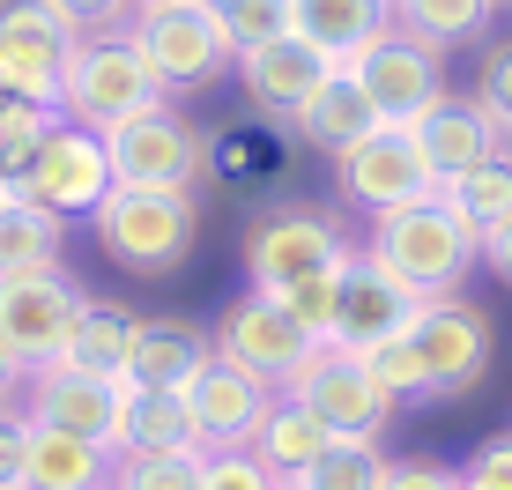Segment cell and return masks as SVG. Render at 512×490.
<instances>
[{"instance_id": "8d00e7d4", "label": "cell", "mask_w": 512, "mask_h": 490, "mask_svg": "<svg viewBox=\"0 0 512 490\" xmlns=\"http://www.w3.org/2000/svg\"><path fill=\"white\" fill-rule=\"evenodd\" d=\"M208 490H305V483H282L253 453H208Z\"/></svg>"}, {"instance_id": "ac0fdd59", "label": "cell", "mask_w": 512, "mask_h": 490, "mask_svg": "<svg viewBox=\"0 0 512 490\" xmlns=\"http://www.w3.org/2000/svg\"><path fill=\"white\" fill-rule=\"evenodd\" d=\"M416 312H423L416 290H401L386 268H372L364 253H349L342 260V312H334V342L327 349H357V357H364V349L409 335Z\"/></svg>"}, {"instance_id": "484cf974", "label": "cell", "mask_w": 512, "mask_h": 490, "mask_svg": "<svg viewBox=\"0 0 512 490\" xmlns=\"http://www.w3.org/2000/svg\"><path fill=\"white\" fill-rule=\"evenodd\" d=\"M134 335H141V320H134L127 305H97V297H90V312H82V327H75V342H67L60 364H75V372H97V379H127Z\"/></svg>"}, {"instance_id": "cb8c5ba5", "label": "cell", "mask_w": 512, "mask_h": 490, "mask_svg": "<svg viewBox=\"0 0 512 490\" xmlns=\"http://www.w3.org/2000/svg\"><path fill=\"white\" fill-rule=\"evenodd\" d=\"M60 238H67V216L38 208L30 194H8L0 201V283H8V275L60 268Z\"/></svg>"}, {"instance_id": "8992f818", "label": "cell", "mask_w": 512, "mask_h": 490, "mask_svg": "<svg viewBox=\"0 0 512 490\" xmlns=\"http://www.w3.org/2000/svg\"><path fill=\"white\" fill-rule=\"evenodd\" d=\"M112 186H119L112 142L90 134V127H75V119H52L38 142H30V164H23V186H15V194H30L38 208L75 223V216H97Z\"/></svg>"}, {"instance_id": "f6af8a7d", "label": "cell", "mask_w": 512, "mask_h": 490, "mask_svg": "<svg viewBox=\"0 0 512 490\" xmlns=\"http://www.w3.org/2000/svg\"><path fill=\"white\" fill-rule=\"evenodd\" d=\"M461 490H490V483H468V476H461Z\"/></svg>"}, {"instance_id": "ba28073f", "label": "cell", "mask_w": 512, "mask_h": 490, "mask_svg": "<svg viewBox=\"0 0 512 490\" xmlns=\"http://www.w3.org/2000/svg\"><path fill=\"white\" fill-rule=\"evenodd\" d=\"M82 312H90V290H82L67 268L8 275V283H0V342H8L15 357L30 364V372H45V364L67 357V342H75Z\"/></svg>"}, {"instance_id": "9a60e30c", "label": "cell", "mask_w": 512, "mask_h": 490, "mask_svg": "<svg viewBox=\"0 0 512 490\" xmlns=\"http://www.w3.org/2000/svg\"><path fill=\"white\" fill-rule=\"evenodd\" d=\"M334 179H342V194L357 201L364 216H386V208H409V201L438 194V179L423 171L409 127H372L364 142H349L334 156Z\"/></svg>"}, {"instance_id": "b9f144b4", "label": "cell", "mask_w": 512, "mask_h": 490, "mask_svg": "<svg viewBox=\"0 0 512 490\" xmlns=\"http://www.w3.org/2000/svg\"><path fill=\"white\" fill-rule=\"evenodd\" d=\"M30 379H38V372H30V364L0 342V409H23V401H30Z\"/></svg>"}, {"instance_id": "f35d334b", "label": "cell", "mask_w": 512, "mask_h": 490, "mask_svg": "<svg viewBox=\"0 0 512 490\" xmlns=\"http://www.w3.org/2000/svg\"><path fill=\"white\" fill-rule=\"evenodd\" d=\"M30 461V409H0V483H23Z\"/></svg>"}, {"instance_id": "6da1fadb", "label": "cell", "mask_w": 512, "mask_h": 490, "mask_svg": "<svg viewBox=\"0 0 512 490\" xmlns=\"http://www.w3.org/2000/svg\"><path fill=\"white\" fill-rule=\"evenodd\" d=\"M364 260L386 268L401 290H416L423 305H431V297H461V283L483 268V238L446 208V194H431V201H409V208L372 216Z\"/></svg>"}, {"instance_id": "7bdbcfd3", "label": "cell", "mask_w": 512, "mask_h": 490, "mask_svg": "<svg viewBox=\"0 0 512 490\" xmlns=\"http://www.w3.org/2000/svg\"><path fill=\"white\" fill-rule=\"evenodd\" d=\"M483 268H490V275H498V283L512 290V223H498V231L483 238Z\"/></svg>"}, {"instance_id": "bcb514c9", "label": "cell", "mask_w": 512, "mask_h": 490, "mask_svg": "<svg viewBox=\"0 0 512 490\" xmlns=\"http://www.w3.org/2000/svg\"><path fill=\"white\" fill-rule=\"evenodd\" d=\"M0 490H23V483H0Z\"/></svg>"}, {"instance_id": "277c9868", "label": "cell", "mask_w": 512, "mask_h": 490, "mask_svg": "<svg viewBox=\"0 0 512 490\" xmlns=\"http://www.w3.org/2000/svg\"><path fill=\"white\" fill-rule=\"evenodd\" d=\"M127 38L134 52L149 60V75L164 82V97H201L216 90L223 75L238 67V52L223 45V23L208 0H179V8H134L127 15Z\"/></svg>"}, {"instance_id": "603a6c76", "label": "cell", "mask_w": 512, "mask_h": 490, "mask_svg": "<svg viewBox=\"0 0 512 490\" xmlns=\"http://www.w3.org/2000/svg\"><path fill=\"white\" fill-rule=\"evenodd\" d=\"M327 446H342V439H334V431H327L297 394H275L268 424H260V439L245 446V453H253L260 468H275L282 483H305L312 468H320V453H327Z\"/></svg>"}, {"instance_id": "d590c367", "label": "cell", "mask_w": 512, "mask_h": 490, "mask_svg": "<svg viewBox=\"0 0 512 490\" xmlns=\"http://www.w3.org/2000/svg\"><path fill=\"white\" fill-rule=\"evenodd\" d=\"M52 119H60V104H38V97H23V90H8V82H0V156H8V149H30Z\"/></svg>"}, {"instance_id": "5bb4252c", "label": "cell", "mask_w": 512, "mask_h": 490, "mask_svg": "<svg viewBox=\"0 0 512 490\" xmlns=\"http://www.w3.org/2000/svg\"><path fill=\"white\" fill-rule=\"evenodd\" d=\"M409 342L423 349L431 401H453V394L483 387L490 349H498V335H490V312H483V305H468V297H431V305L416 312Z\"/></svg>"}, {"instance_id": "1f68e13d", "label": "cell", "mask_w": 512, "mask_h": 490, "mask_svg": "<svg viewBox=\"0 0 512 490\" xmlns=\"http://www.w3.org/2000/svg\"><path fill=\"white\" fill-rule=\"evenodd\" d=\"M275 305H282L312 342L327 349V342H334V312H342V268H334V275H305V283L275 290Z\"/></svg>"}, {"instance_id": "d6a6232c", "label": "cell", "mask_w": 512, "mask_h": 490, "mask_svg": "<svg viewBox=\"0 0 512 490\" xmlns=\"http://www.w3.org/2000/svg\"><path fill=\"white\" fill-rule=\"evenodd\" d=\"M386 483V453L379 446H327L320 453V468L305 476V490H379Z\"/></svg>"}, {"instance_id": "5b68a950", "label": "cell", "mask_w": 512, "mask_h": 490, "mask_svg": "<svg viewBox=\"0 0 512 490\" xmlns=\"http://www.w3.org/2000/svg\"><path fill=\"white\" fill-rule=\"evenodd\" d=\"M349 260V238L327 208H305V201H282L245 231V290H290L305 275H334Z\"/></svg>"}, {"instance_id": "9c48e42d", "label": "cell", "mask_w": 512, "mask_h": 490, "mask_svg": "<svg viewBox=\"0 0 512 490\" xmlns=\"http://www.w3.org/2000/svg\"><path fill=\"white\" fill-rule=\"evenodd\" d=\"M349 75H357V90L372 97L379 127H416L438 97H453V90H446V52L423 45V38H409L401 23L386 30L372 52H357V60H349Z\"/></svg>"}, {"instance_id": "7a4b0ae2", "label": "cell", "mask_w": 512, "mask_h": 490, "mask_svg": "<svg viewBox=\"0 0 512 490\" xmlns=\"http://www.w3.org/2000/svg\"><path fill=\"white\" fill-rule=\"evenodd\" d=\"M164 97V82L149 75V60L134 52L127 30H90L75 52H67V75H60V119H75V127L90 134H112L127 127V119L156 112Z\"/></svg>"}, {"instance_id": "74e56055", "label": "cell", "mask_w": 512, "mask_h": 490, "mask_svg": "<svg viewBox=\"0 0 512 490\" xmlns=\"http://www.w3.org/2000/svg\"><path fill=\"white\" fill-rule=\"evenodd\" d=\"M379 490H461V468H446V461H386Z\"/></svg>"}, {"instance_id": "c3c4849f", "label": "cell", "mask_w": 512, "mask_h": 490, "mask_svg": "<svg viewBox=\"0 0 512 490\" xmlns=\"http://www.w3.org/2000/svg\"><path fill=\"white\" fill-rule=\"evenodd\" d=\"M498 8H512V0H498Z\"/></svg>"}, {"instance_id": "3957f363", "label": "cell", "mask_w": 512, "mask_h": 490, "mask_svg": "<svg viewBox=\"0 0 512 490\" xmlns=\"http://www.w3.org/2000/svg\"><path fill=\"white\" fill-rule=\"evenodd\" d=\"M97 245L134 275H171L193 253V231H201V201L193 186H112L97 208Z\"/></svg>"}, {"instance_id": "d6986e66", "label": "cell", "mask_w": 512, "mask_h": 490, "mask_svg": "<svg viewBox=\"0 0 512 490\" xmlns=\"http://www.w3.org/2000/svg\"><path fill=\"white\" fill-rule=\"evenodd\" d=\"M416 156H423V171H431L438 186H453V179H468L475 164H490V156H505L498 149V134H490V119H483V104L475 97H438L431 112L416 119Z\"/></svg>"}, {"instance_id": "ab89813d", "label": "cell", "mask_w": 512, "mask_h": 490, "mask_svg": "<svg viewBox=\"0 0 512 490\" xmlns=\"http://www.w3.org/2000/svg\"><path fill=\"white\" fill-rule=\"evenodd\" d=\"M461 476H468V483H490V490H512V431H505V439H483V446H475Z\"/></svg>"}, {"instance_id": "83f0119b", "label": "cell", "mask_w": 512, "mask_h": 490, "mask_svg": "<svg viewBox=\"0 0 512 490\" xmlns=\"http://www.w3.org/2000/svg\"><path fill=\"white\" fill-rule=\"evenodd\" d=\"M127 453H201L186 394H156L134 387V424H127Z\"/></svg>"}, {"instance_id": "7c38bea8", "label": "cell", "mask_w": 512, "mask_h": 490, "mask_svg": "<svg viewBox=\"0 0 512 490\" xmlns=\"http://www.w3.org/2000/svg\"><path fill=\"white\" fill-rule=\"evenodd\" d=\"M179 394L193 409L201 453H245L260 439V424H268V409H275L282 387H275V379H260V372H245V364H231V357H208Z\"/></svg>"}, {"instance_id": "836d02e7", "label": "cell", "mask_w": 512, "mask_h": 490, "mask_svg": "<svg viewBox=\"0 0 512 490\" xmlns=\"http://www.w3.org/2000/svg\"><path fill=\"white\" fill-rule=\"evenodd\" d=\"M364 364H372V379L394 401H431V372H423V349L409 335H394V342H379V349H364Z\"/></svg>"}, {"instance_id": "ee69618b", "label": "cell", "mask_w": 512, "mask_h": 490, "mask_svg": "<svg viewBox=\"0 0 512 490\" xmlns=\"http://www.w3.org/2000/svg\"><path fill=\"white\" fill-rule=\"evenodd\" d=\"M134 8H179V0H134Z\"/></svg>"}, {"instance_id": "f546056e", "label": "cell", "mask_w": 512, "mask_h": 490, "mask_svg": "<svg viewBox=\"0 0 512 490\" xmlns=\"http://www.w3.org/2000/svg\"><path fill=\"white\" fill-rule=\"evenodd\" d=\"M216 8V23H223V45L238 52H260V45H275V38H290V0H208Z\"/></svg>"}, {"instance_id": "30bf717a", "label": "cell", "mask_w": 512, "mask_h": 490, "mask_svg": "<svg viewBox=\"0 0 512 490\" xmlns=\"http://www.w3.org/2000/svg\"><path fill=\"white\" fill-rule=\"evenodd\" d=\"M38 424L52 431H82V439L112 446L127 461V424H134V379H97V372H75V364H45L30 379V401H23Z\"/></svg>"}, {"instance_id": "f1b7e54d", "label": "cell", "mask_w": 512, "mask_h": 490, "mask_svg": "<svg viewBox=\"0 0 512 490\" xmlns=\"http://www.w3.org/2000/svg\"><path fill=\"white\" fill-rule=\"evenodd\" d=\"M438 194H446V208L468 223L475 238H490L498 223H512V156H490V164H475L468 179L438 186Z\"/></svg>"}, {"instance_id": "2e32d148", "label": "cell", "mask_w": 512, "mask_h": 490, "mask_svg": "<svg viewBox=\"0 0 512 490\" xmlns=\"http://www.w3.org/2000/svg\"><path fill=\"white\" fill-rule=\"evenodd\" d=\"M312 349H320V342H312L268 290L231 297L223 320H216V357H231V364H245V372H260V379H275V387H290L297 364H305Z\"/></svg>"}, {"instance_id": "e0dca14e", "label": "cell", "mask_w": 512, "mask_h": 490, "mask_svg": "<svg viewBox=\"0 0 512 490\" xmlns=\"http://www.w3.org/2000/svg\"><path fill=\"white\" fill-rule=\"evenodd\" d=\"M231 75H238V90H245V104H253L260 119H275V127H297V112H305V104L327 90V75H342V67H334L327 52H312V45L290 30V38L245 52Z\"/></svg>"}, {"instance_id": "4dcf8cb0", "label": "cell", "mask_w": 512, "mask_h": 490, "mask_svg": "<svg viewBox=\"0 0 512 490\" xmlns=\"http://www.w3.org/2000/svg\"><path fill=\"white\" fill-rule=\"evenodd\" d=\"M112 490H208V453H127Z\"/></svg>"}, {"instance_id": "4fadbf2b", "label": "cell", "mask_w": 512, "mask_h": 490, "mask_svg": "<svg viewBox=\"0 0 512 490\" xmlns=\"http://www.w3.org/2000/svg\"><path fill=\"white\" fill-rule=\"evenodd\" d=\"M104 142H112L119 186H201V171H208V142L179 104H156V112L112 127Z\"/></svg>"}, {"instance_id": "52a82bcc", "label": "cell", "mask_w": 512, "mask_h": 490, "mask_svg": "<svg viewBox=\"0 0 512 490\" xmlns=\"http://www.w3.org/2000/svg\"><path fill=\"white\" fill-rule=\"evenodd\" d=\"M282 394H297L334 439H349V446H379V431L394 424V409H401V401L372 379V364H364L357 349H312Z\"/></svg>"}, {"instance_id": "8fae6325", "label": "cell", "mask_w": 512, "mask_h": 490, "mask_svg": "<svg viewBox=\"0 0 512 490\" xmlns=\"http://www.w3.org/2000/svg\"><path fill=\"white\" fill-rule=\"evenodd\" d=\"M90 30H75L52 0H0V82L38 104H60V75L67 52H75Z\"/></svg>"}, {"instance_id": "7402d4cb", "label": "cell", "mask_w": 512, "mask_h": 490, "mask_svg": "<svg viewBox=\"0 0 512 490\" xmlns=\"http://www.w3.org/2000/svg\"><path fill=\"white\" fill-rule=\"evenodd\" d=\"M208 357H216V327H193V320H141L127 379H134V387H156V394H179Z\"/></svg>"}, {"instance_id": "7dc6e473", "label": "cell", "mask_w": 512, "mask_h": 490, "mask_svg": "<svg viewBox=\"0 0 512 490\" xmlns=\"http://www.w3.org/2000/svg\"><path fill=\"white\" fill-rule=\"evenodd\" d=\"M0 201H8V186H0Z\"/></svg>"}, {"instance_id": "60d3db41", "label": "cell", "mask_w": 512, "mask_h": 490, "mask_svg": "<svg viewBox=\"0 0 512 490\" xmlns=\"http://www.w3.org/2000/svg\"><path fill=\"white\" fill-rule=\"evenodd\" d=\"M52 8H60L75 30H127L134 0H52Z\"/></svg>"}, {"instance_id": "ffe728a7", "label": "cell", "mask_w": 512, "mask_h": 490, "mask_svg": "<svg viewBox=\"0 0 512 490\" xmlns=\"http://www.w3.org/2000/svg\"><path fill=\"white\" fill-rule=\"evenodd\" d=\"M290 30L334 67H349L394 30V0H290Z\"/></svg>"}, {"instance_id": "4316f807", "label": "cell", "mask_w": 512, "mask_h": 490, "mask_svg": "<svg viewBox=\"0 0 512 490\" xmlns=\"http://www.w3.org/2000/svg\"><path fill=\"white\" fill-rule=\"evenodd\" d=\"M394 23L423 45L453 52V45L483 38V30L498 23V0H394Z\"/></svg>"}, {"instance_id": "d4e9b609", "label": "cell", "mask_w": 512, "mask_h": 490, "mask_svg": "<svg viewBox=\"0 0 512 490\" xmlns=\"http://www.w3.org/2000/svg\"><path fill=\"white\" fill-rule=\"evenodd\" d=\"M379 127V112H372V97L357 90V75H327V90L305 104V112H297V134H305L312 149H327V156H342L349 142H364V134Z\"/></svg>"}, {"instance_id": "e575fe53", "label": "cell", "mask_w": 512, "mask_h": 490, "mask_svg": "<svg viewBox=\"0 0 512 490\" xmlns=\"http://www.w3.org/2000/svg\"><path fill=\"white\" fill-rule=\"evenodd\" d=\"M475 104H483V119H490V134H498V149L512 156V45H490L483 52V75H475Z\"/></svg>"}, {"instance_id": "44dd1931", "label": "cell", "mask_w": 512, "mask_h": 490, "mask_svg": "<svg viewBox=\"0 0 512 490\" xmlns=\"http://www.w3.org/2000/svg\"><path fill=\"white\" fill-rule=\"evenodd\" d=\"M119 453L82 439V431H52L30 416V461H23V490H112Z\"/></svg>"}]
</instances>
